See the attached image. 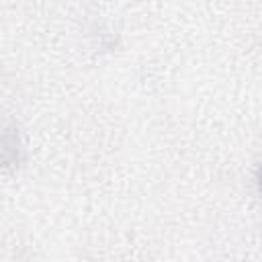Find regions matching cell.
Returning <instances> with one entry per match:
<instances>
[{
  "mask_svg": "<svg viewBox=\"0 0 262 262\" xmlns=\"http://www.w3.org/2000/svg\"><path fill=\"white\" fill-rule=\"evenodd\" d=\"M20 160V141L14 129L0 131V162L2 166H14Z\"/></svg>",
  "mask_w": 262,
  "mask_h": 262,
  "instance_id": "1",
  "label": "cell"
}]
</instances>
